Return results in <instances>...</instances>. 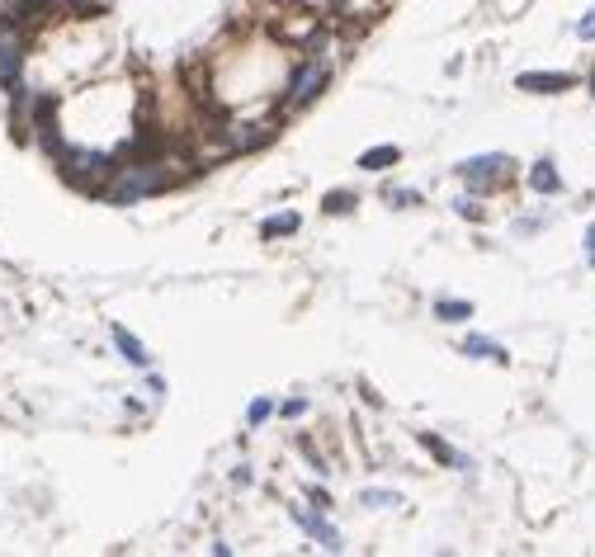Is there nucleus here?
I'll return each instance as SVG.
<instances>
[{"label": "nucleus", "mask_w": 595, "mask_h": 557, "mask_svg": "<svg viewBox=\"0 0 595 557\" xmlns=\"http://www.w3.org/2000/svg\"><path fill=\"white\" fill-rule=\"evenodd\" d=\"M171 184L166 166L161 161H133V166H118L105 184V203H114V209H128V203H142L147 194H161Z\"/></svg>", "instance_id": "f257e3e1"}, {"label": "nucleus", "mask_w": 595, "mask_h": 557, "mask_svg": "<svg viewBox=\"0 0 595 557\" xmlns=\"http://www.w3.org/2000/svg\"><path fill=\"white\" fill-rule=\"evenodd\" d=\"M24 61H29V33L14 19H0V86H5L10 99H19L24 86Z\"/></svg>", "instance_id": "f03ea898"}, {"label": "nucleus", "mask_w": 595, "mask_h": 557, "mask_svg": "<svg viewBox=\"0 0 595 557\" xmlns=\"http://www.w3.org/2000/svg\"><path fill=\"white\" fill-rule=\"evenodd\" d=\"M326 86H331V61L326 57H302L293 67V76H289V86H284V109L317 105Z\"/></svg>", "instance_id": "7ed1b4c3"}, {"label": "nucleus", "mask_w": 595, "mask_h": 557, "mask_svg": "<svg viewBox=\"0 0 595 557\" xmlns=\"http://www.w3.org/2000/svg\"><path fill=\"white\" fill-rule=\"evenodd\" d=\"M510 175H516V161H510L506 152H487V156H468L459 166V180L468 184L473 194H487L497 190V184H506Z\"/></svg>", "instance_id": "20e7f679"}, {"label": "nucleus", "mask_w": 595, "mask_h": 557, "mask_svg": "<svg viewBox=\"0 0 595 557\" xmlns=\"http://www.w3.org/2000/svg\"><path fill=\"white\" fill-rule=\"evenodd\" d=\"M572 86H577V80L567 71H520L516 76V90H525V95H562Z\"/></svg>", "instance_id": "39448f33"}, {"label": "nucleus", "mask_w": 595, "mask_h": 557, "mask_svg": "<svg viewBox=\"0 0 595 557\" xmlns=\"http://www.w3.org/2000/svg\"><path fill=\"white\" fill-rule=\"evenodd\" d=\"M293 525H298L302 534H312V539H317L326 552H340V548H345L340 529H331V525H326V520H321V510H298V506H293Z\"/></svg>", "instance_id": "423d86ee"}, {"label": "nucleus", "mask_w": 595, "mask_h": 557, "mask_svg": "<svg viewBox=\"0 0 595 557\" xmlns=\"http://www.w3.org/2000/svg\"><path fill=\"white\" fill-rule=\"evenodd\" d=\"M109 340L118 345V355L123 359H128L133 368H152V355H147V345H142L133 331H128V326H114V331H109Z\"/></svg>", "instance_id": "0eeeda50"}, {"label": "nucleus", "mask_w": 595, "mask_h": 557, "mask_svg": "<svg viewBox=\"0 0 595 557\" xmlns=\"http://www.w3.org/2000/svg\"><path fill=\"white\" fill-rule=\"evenodd\" d=\"M421 444L435 453V459L444 463V468H459V472H473V459H468V453H459L454 444H444L440 435H421Z\"/></svg>", "instance_id": "6e6552de"}, {"label": "nucleus", "mask_w": 595, "mask_h": 557, "mask_svg": "<svg viewBox=\"0 0 595 557\" xmlns=\"http://www.w3.org/2000/svg\"><path fill=\"white\" fill-rule=\"evenodd\" d=\"M529 190L535 194H558L562 190L558 166H553V161H535V166H529Z\"/></svg>", "instance_id": "1a4fd4ad"}, {"label": "nucleus", "mask_w": 595, "mask_h": 557, "mask_svg": "<svg viewBox=\"0 0 595 557\" xmlns=\"http://www.w3.org/2000/svg\"><path fill=\"white\" fill-rule=\"evenodd\" d=\"M397 161H402V147H368L359 156V171H368V175H374V171H393Z\"/></svg>", "instance_id": "9d476101"}, {"label": "nucleus", "mask_w": 595, "mask_h": 557, "mask_svg": "<svg viewBox=\"0 0 595 557\" xmlns=\"http://www.w3.org/2000/svg\"><path fill=\"white\" fill-rule=\"evenodd\" d=\"M298 227H302L298 213H274V218H265V222H260V237H265V241H279V237H293Z\"/></svg>", "instance_id": "9b49d317"}, {"label": "nucleus", "mask_w": 595, "mask_h": 557, "mask_svg": "<svg viewBox=\"0 0 595 557\" xmlns=\"http://www.w3.org/2000/svg\"><path fill=\"white\" fill-rule=\"evenodd\" d=\"M463 355H473V359H491V364H506V359H510V355H506V345L487 340V336H468V340H463Z\"/></svg>", "instance_id": "f8f14e48"}, {"label": "nucleus", "mask_w": 595, "mask_h": 557, "mask_svg": "<svg viewBox=\"0 0 595 557\" xmlns=\"http://www.w3.org/2000/svg\"><path fill=\"white\" fill-rule=\"evenodd\" d=\"M435 317L440 321H468V317H473V302H468V298H440L435 302Z\"/></svg>", "instance_id": "ddd939ff"}, {"label": "nucleus", "mask_w": 595, "mask_h": 557, "mask_svg": "<svg viewBox=\"0 0 595 557\" xmlns=\"http://www.w3.org/2000/svg\"><path fill=\"white\" fill-rule=\"evenodd\" d=\"M454 213H459L463 222H482V218H487V209H482V199H478V194H463V199H454Z\"/></svg>", "instance_id": "4468645a"}, {"label": "nucleus", "mask_w": 595, "mask_h": 557, "mask_svg": "<svg viewBox=\"0 0 595 557\" xmlns=\"http://www.w3.org/2000/svg\"><path fill=\"white\" fill-rule=\"evenodd\" d=\"M274 416V402H265V397H256L251 406H246V425H265Z\"/></svg>", "instance_id": "2eb2a0df"}, {"label": "nucleus", "mask_w": 595, "mask_h": 557, "mask_svg": "<svg viewBox=\"0 0 595 557\" xmlns=\"http://www.w3.org/2000/svg\"><path fill=\"white\" fill-rule=\"evenodd\" d=\"M359 506H378V510H387V506H402V497H397V491H364Z\"/></svg>", "instance_id": "dca6fc26"}, {"label": "nucleus", "mask_w": 595, "mask_h": 557, "mask_svg": "<svg viewBox=\"0 0 595 557\" xmlns=\"http://www.w3.org/2000/svg\"><path fill=\"white\" fill-rule=\"evenodd\" d=\"M383 199L393 203V209H412V203H421L416 190H383Z\"/></svg>", "instance_id": "f3484780"}, {"label": "nucleus", "mask_w": 595, "mask_h": 557, "mask_svg": "<svg viewBox=\"0 0 595 557\" xmlns=\"http://www.w3.org/2000/svg\"><path fill=\"white\" fill-rule=\"evenodd\" d=\"M355 209V194L340 190V194H326V213H350Z\"/></svg>", "instance_id": "a211bd4d"}, {"label": "nucleus", "mask_w": 595, "mask_h": 557, "mask_svg": "<svg viewBox=\"0 0 595 557\" xmlns=\"http://www.w3.org/2000/svg\"><path fill=\"white\" fill-rule=\"evenodd\" d=\"M302 411H307V397H289V402L279 406V416H284V421H298Z\"/></svg>", "instance_id": "6ab92c4d"}, {"label": "nucleus", "mask_w": 595, "mask_h": 557, "mask_svg": "<svg viewBox=\"0 0 595 557\" xmlns=\"http://www.w3.org/2000/svg\"><path fill=\"white\" fill-rule=\"evenodd\" d=\"M577 38H581V43H595V10L586 19H577Z\"/></svg>", "instance_id": "aec40b11"}, {"label": "nucleus", "mask_w": 595, "mask_h": 557, "mask_svg": "<svg viewBox=\"0 0 595 557\" xmlns=\"http://www.w3.org/2000/svg\"><path fill=\"white\" fill-rule=\"evenodd\" d=\"M307 501H312V506H317L321 515H326V510H331V497H326V491H321V487H312V491H307Z\"/></svg>", "instance_id": "412c9836"}, {"label": "nucleus", "mask_w": 595, "mask_h": 557, "mask_svg": "<svg viewBox=\"0 0 595 557\" xmlns=\"http://www.w3.org/2000/svg\"><path fill=\"white\" fill-rule=\"evenodd\" d=\"M586 260L595 265V227H586Z\"/></svg>", "instance_id": "4be33fe9"}, {"label": "nucleus", "mask_w": 595, "mask_h": 557, "mask_svg": "<svg viewBox=\"0 0 595 557\" xmlns=\"http://www.w3.org/2000/svg\"><path fill=\"white\" fill-rule=\"evenodd\" d=\"M590 95H595V71H590Z\"/></svg>", "instance_id": "5701e85b"}]
</instances>
